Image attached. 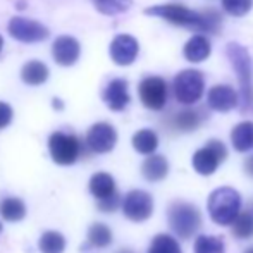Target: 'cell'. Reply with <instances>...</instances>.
<instances>
[{"label":"cell","mask_w":253,"mask_h":253,"mask_svg":"<svg viewBox=\"0 0 253 253\" xmlns=\"http://www.w3.org/2000/svg\"><path fill=\"white\" fill-rule=\"evenodd\" d=\"M103 102L107 103L110 110L121 112L127 107V103L131 102L129 97V88H127V81L116 78L112 80L103 90Z\"/></svg>","instance_id":"obj_14"},{"label":"cell","mask_w":253,"mask_h":253,"mask_svg":"<svg viewBox=\"0 0 253 253\" xmlns=\"http://www.w3.org/2000/svg\"><path fill=\"white\" fill-rule=\"evenodd\" d=\"M145 14L162 17L176 26L191 31H202V33H217L220 28V16L213 9L195 12L181 3H164V5L148 7L145 9Z\"/></svg>","instance_id":"obj_1"},{"label":"cell","mask_w":253,"mask_h":253,"mask_svg":"<svg viewBox=\"0 0 253 253\" xmlns=\"http://www.w3.org/2000/svg\"><path fill=\"white\" fill-rule=\"evenodd\" d=\"M116 181L110 174L107 172H97L91 176L90 179V193L93 195L97 200H103V198L110 197L116 193Z\"/></svg>","instance_id":"obj_19"},{"label":"cell","mask_w":253,"mask_h":253,"mask_svg":"<svg viewBox=\"0 0 253 253\" xmlns=\"http://www.w3.org/2000/svg\"><path fill=\"white\" fill-rule=\"evenodd\" d=\"M9 35L16 38L17 42L23 43H37V42H43L48 38L50 31L45 24L38 23L35 19H28V17L16 16L9 21Z\"/></svg>","instance_id":"obj_8"},{"label":"cell","mask_w":253,"mask_h":253,"mask_svg":"<svg viewBox=\"0 0 253 253\" xmlns=\"http://www.w3.org/2000/svg\"><path fill=\"white\" fill-rule=\"evenodd\" d=\"M245 253H253V247H250V248H248V250L245 252Z\"/></svg>","instance_id":"obj_37"},{"label":"cell","mask_w":253,"mask_h":253,"mask_svg":"<svg viewBox=\"0 0 253 253\" xmlns=\"http://www.w3.org/2000/svg\"><path fill=\"white\" fill-rule=\"evenodd\" d=\"M195 253H226V245L220 236L200 234L193 245Z\"/></svg>","instance_id":"obj_24"},{"label":"cell","mask_w":253,"mask_h":253,"mask_svg":"<svg viewBox=\"0 0 253 253\" xmlns=\"http://www.w3.org/2000/svg\"><path fill=\"white\" fill-rule=\"evenodd\" d=\"M209 105L217 112H229L238 103V93L227 84H217L209 91Z\"/></svg>","instance_id":"obj_15"},{"label":"cell","mask_w":253,"mask_h":253,"mask_svg":"<svg viewBox=\"0 0 253 253\" xmlns=\"http://www.w3.org/2000/svg\"><path fill=\"white\" fill-rule=\"evenodd\" d=\"M2 47H3V38L0 37V50H2Z\"/></svg>","instance_id":"obj_36"},{"label":"cell","mask_w":253,"mask_h":253,"mask_svg":"<svg viewBox=\"0 0 253 253\" xmlns=\"http://www.w3.org/2000/svg\"><path fill=\"white\" fill-rule=\"evenodd\" d=\"M53 107H55V109H62V103L59 100H53Z\"/></svg>","instance_id":"obj_34"},{"label":"cell","mask_w":253,"mask_h":253,"mask_svg":"<svg viewBox=\"0 0 253 253\" xmlns=\"http://www.w3.org/2000/svg\"><path fill=\"white\" fill-rule=\"evenodd\" d=\"M245 172H247L250 177H253V155H250L247 160H245Z\"/></svg>","instance_id":"obj_33"},{"label":"cell","mask_w":253,"mask_h":253,"mask_svg":"<svg viewBox=\"0 0 253 253\" xmlns=\"http://www.w3.org/2000/svg\"><path fill=\"white\" fill-rule=\"evenodd\" d=\"M119 205H121V195L117 191L114 195H110V197L103 198V200H98V209L102 212H116L119 209Z\"/></svg>","instance_id":"obj_31"},{"label":"cell","mask_w":253,"mask_h":253,"mask_svg":"<svg viewBox=\"0 0 253 253\" xmlns=\"http://www.w3.org/2000/svg\"><path fill=\"white\" fill-rule=\"evenodd\" d=\"M253 0H222V7L227 14L234 17H241L250 12Z\"/></svg>","instance_id":"obj_30"},{"label":"cell","mask_w":253,"mask_h":253,"mask_svg":"<svg viewBox=\"0 0 253 253\" xmlns=\"http://www.w3.org/2000/svg\"><path fill=\"white\" fill-rule=\"evenodd\" d=\"M38 247H40L42 253H62L66 248V240L57 231H47L42 234Z\"/></svg>","instance_id":"obj_27"},{"label":"cell","mask_w":253,"mask_h":253,"mask_svg":"<svg viewBox=\"0 0 253 253\" xmlns=\"http://www.w3.org/2000/svg\"><path fill=\"white\" fill-rule=\"evenodd\" d=\"M117 143V133L109 123H97L86 133V147L93 153H109Z\"/></svg>","instance_id":"obj_11"},{"label":"cell","mask_w":253,"mask_h":253,"mask_svg":"<svg viewBox=\"0 0 253 253\" xmlns=\"http://www.w3.org/2000/svg\"><path fill=\"white\" fill-rule=\"evenodd\" d=\"M148 253H183L176 238L170 234H157L152 240Z\"/></svg>","instance_id":"obj_28"},{"label":"cell","mask_w":253,"mask_h":253,"mask_svg":"<svg viewBox=\"0 0 253 253\" xmlns=\"http://www.w3.org/2000/svg\"><path fill=\"white\" fill-rule=\"evenodd\" d=\"M141 103L150 110H162L167 102V84L162 78H145L138 86Z\"/></svg>","instance_id":"obj_10"},{"label":"cell","mask_w":253,"mask_h":253,"mask_svg":"<svg viewBox=\"0 0 253 253\" xmlns=\"http://www.w3.org/2000/svg\"><path fill=\"white\" fill-rule=\"evenodd\" d=\"M202 123V117L197 110L193 109H186V110H181L174 116L172 119V127H176L177 131H195Z\"/></svg>","instance_id":"obj_23"},{"label":"cell","mask_w":253,"mask_h":253,"mask_svg":"<svg viewBox=\"0 0 253 253\" xmlns=\"http://www.w3.org/2000/svg\"><path fill=\"white\" fill-rule=\"evenodd\" d=\"M21 80L30 86L43 84L48 80V67L42 60H30L21 69Z\"/></svg>","instance_id":"obj_17"},{"label":"cell","mask_w":253,"mask_h":253,"mask_svg":"<svg viewBox=\"0 0 253 253\" xmlns=\"http://www.w3.org/2000/svg\"><path fill=\"white\" fill-rule=\"evenodd\" d=\"M117 253H134V252H131V250H119Z\"/></svg>","instance_id":"obj_35"},{"label":"cell","mask_w":253,"mask_h":253,"mask_svg":"<svg viewBox=\"0 0 253 253\" xmlns=\"http://www.w3.org/2000/svg\"><path fill=\"white\" fill-rule=\"evenodd\" d=\"M133 147L138 153L143 155H152L159 147V136L152 129H140L133 136Z\"/></svg>","instance_id":"obj_21"},{"label":"cell","mask_w":253,"mask_h":253,"mask_svg":"<svg viewBox=\"0 0 253 253\" xmlns=\"http://www.w3.org/2000/svg\"><path fill=\"white\" fill-rule=\"evenodd\" d=\"M48 150H50L53 162H57L59 166H71L80 157L81 143L74 134L57 131L48 138Z\"/></svg>","instance_id":"obj_6"},{"label":"cell","mask_w":253,"mask_h":253,"mask_svg":"<svg viewBox=\"0 0 253 253\" xmlns=\"http://www.w3.org/2000/svg\"><path fill=\"white\" fill-rule=\"evenodd\" d=\"M0 215L9 222H17L26 215V205L19 198H5L0 202Z\"/></svg>","instance_id":"obj_22"},{"label":"cell","mask_w":253,"mask_h":253,"mask_svg":"<svg viewBox=\"0 0 253 253\" xmlns=\"http://www.w3.org/2000/svg\"><path fill=\"white\" fill-rule=\"evenodd\" d=\"M227 59L231 60L240 80L241 88V110L247 112L253 102V62L248 50L238 43H229L226 47Z\"/></svg>","instance_id":"obj_3"},{"label":"cell","mask_w":253,"mask_h":253,"mask_svg":"<svg viewBox=\"0 0 253 253\" xmlns=\"http://www.w3.org/2000/svg\"><path fill=\"white\" fill-rule=\"evenodd\" d=\"M227 159V148L222 141L210 140L200 150L195 152L193 155V169L202 176H210L213 174L219 166Z\"/></svg>","instance_id":"obj_7"},{"label":"cell","mask_w":253,"mask_h":253,"mask_svg":"<svg viewBox=\"0 0 253 253\" xmlns=\"http://www.w3.org/2000/svg\"><path fill=\"white\" fill-rule=\"evenodd\" d=\"M231 143L236 152H250L253 148V123L245 121L231 131Z\"/></svg>","instance_id":"obj_18"},{"label":"cell","mask_w":253,"mask_h":253,"mask_svg":"<svg viewBox=\"0 0 253 253\" xmlns=\"http://www.w3.org/2000/svg\"><path fill=\"white\" fill-rule=\"evenodd\" d=\"M138 42L131 35H117L110 43V57L117 66H129L138 57Z\"/></svg>","instance_id":"obj_12"},{"label":"cell","mask_w":253,"mask_h":253,"mask_svg":"<svg viewBox=\"0 0 253 253\" xmlns=\"http://www.w3.org/2000/svg\"><path fill=\"white\" fill-rule=\"evenodd\" d=\"M123 212L133 222H143L150 219L153 212V198L143 190H133L124 197Z\"/></svg>","instance_id":"obj_9"},{"label":"cell","mask_w":253,"mask_h":253,"mask_svg":"<svg viewBox=\"0 0 253 253\" xmlns=\"http://www.w3.org/2000/svg\"><path fill=\"white\" fill-rule=\"evenodd\" d=\"M210 55V43L205 37L197 35L184 45V57L190 62H202Z\"/></svg>","instance_id":"obj_20"},{"label":"cell","mask_w":253,"mask_h":253,"mask_svg":"<svg viewBox=\"0 0 253 253\" xmlns=\"http://www.w3.org/2000/svg\"><path fill=\"white\" fill-rule=\"evenodd\" d=\"M203 88H205V81H203V74L200 71L186 69L181 71L176 78H174L172 90L174 97L179 103L184 105H193L202 98Z\"/></svg>","instance_id":"obj_5"},{"label":"cell","mask_w":253,"mask_h":253,"mask_svg":"<svg viewBox=\"0 0 253 253\" xmlns=\"http://www.w3.org/2000/svg\"><path fill=\"white\" fill-rule=\"evenodd\" d=\"M167 172H169V162L164 155H150L141 164V174L150 183H159L166 179Z\"/></svg>","instance_id":"obj_16"},{"label":"cell","mask_w":253,"mask_h":253,"mask_svg":"<svg viewBox=\"0 0 253 253\" xmlns=\"http://www.w3.org/2000/svg\"><path fill=\"white\" fill-rule=\"evenodd\" d=\"M0 231H2V222H0Z\"/></svg>","instance_id":"obj_38"},{"label":"cell","mask_w":253,"mask_h":253,"mask_svg":"<svg viewBox=\"0 0 253 253\" xmlns=\"http://www.w3.org/2000/svg\"><path fill=\"white\" fill-rule=\"evenodd\" d=\"M233 234L240 240H250L253 236V212L252 210H245L240 212V215L234 219V222L231 224Z\"/></svg>","instance_id":"obj_25"},{"label":"cell","mask_w":253,"mask_h":253,"mask_svg":"<svg viewBox=\"0 0 253 253\" xmlns=\"http://www.w3.org/2000/svg\"><path fill=\"white\" fill-rule=\"evenodd\" d=\"M80 53H81V47L74 37L62 35V37H59L52 43L53 60L62 67L73 66V64L80 59Z\"/></svg>","instance_id":"obj_13"},{"label":"cell","mask_w":253,"mask_h":253,"mask_svg":"<svg viewBox=\"0 0 253 253\" xmlns=\"http://www.w3.org/2000/svg\"><path fill=\"white\" fill-rule=\"evenodd\" d=\"M12 121V107L5 102H0V129L7 127Z\"/></svg>","instance_id":"obj_32"},{"label":"cell","mask_w":253,"mask_h":253,"mask_svg":"<svg viewBox=\"0 0 253 253\" xmlns=\"http://www.w3.org/2000/svg\"><path fill=\"white\" fill-rule=\"evenodd\" d=\"M88 243L95 248H105L112 243V231L109 229V226L105 224H93L88 229Z\"/></svg>","instance_id":"obj_26"},{"label":"cell","mask_w":253,"mask_h":253,"mask_svg":"<svg viewBox=\"0 0 253 253\" xmlns=\"http://www.w3.org/2000/svg\"><path fill=\"white\" fill-rule=\"evenodd\" d=\"M133 0H93L95 9L105 16H117L126 12L131 7Z\"/></svg>","instance_id":"obj_29"},{"label":"cell","mask_w":253,"mask_h":253,"mask_svg":"<svg viewBox=\"0 0 253 253\" xmlns=\"http://www.w3.org/2000/svg\"><path fill=\"white\" fill-rule=\"evenodd\" d=\"M167 220L170 229L177 238L188 240L197 234L202 227V213L193 203L190 202H172L167 210Z\"/></svg>","instance_id":"obj_4"},{"label":"cell","mask_w":253,"mask_h":253,"mask_svg":"<svg viewBox=\"0 0 253 253\" xmlns=\"http://www.w3.org/2000/svg\"><path fill=\"white\" fill-rule=\"evenodd\" d=\"M241 195L231 186H220L213 190L207 202L210 219L219 226H229L241 212Z\"/></svg>","instance_id":"obj_2"}]
</instances>
